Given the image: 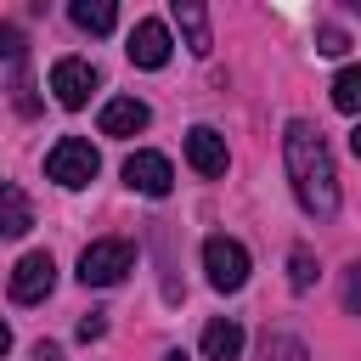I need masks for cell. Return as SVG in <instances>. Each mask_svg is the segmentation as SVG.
Wrapping results in <instances>:
<instances>
[{
    "instance_id": "obj_8",
    "label": "cell",
    "mask_w": 361,
    "mask_h": 361,
    "mask_svg": "<svg viewBox=\"0 0 361 361\" xmlns=\"http://www.w3.org/2000/svg\"><path fill=\"white\" fill-rule=\"evenodd\" d=\"M186 164H192L197 175H209V180L226 175V164H231V158H226V135L209 130V124H192V130H186Z\"/></svg>"
},
{
    "instance_id": "obj_21",
    "label": "cell",
    "mask_w": 361,
    "mask_h": 361,
    "mask_svg": "<svg viewBox=\"0 0 361 361\" xmlns=\"http://www.w3.org/2000/svg\"><path fill=\"white\" fill-rule=\"evenodd\" d=\"M102 333H107V322H102V316H96V310H90V316H85V322H79V338H85V344H90V338H102Z\"/></svg>"
},
{
    "instance_id": "obj_5",
    "label": "cell",
    "mask_w": 361,
    "mask_h": 361,
    "mask_svg": "<svg viewBox=\"0 0 361 361\" xmlns=\"http://www.w3.org/2000/svg\"><path fill=\"white\" fill-rule=\"evenodd\" d=\"M51 288H56V259H51L45 248H34V254H23V259L11 265V299H17V305H39Z\"/></svg>"
},
{
    "instance_id": "obj_7",
    "label": "cell",
    "mask_w": 361,
    "mask_h": 361,
    "mask_svg": "<svg viewBox=\"0 0 361 361\" xmlns=\"http://www.w3.org/2000/svg\"><path fill=\"white\" fill-rule=\"evenodd\" d=\"M51 90H56L62 107H85L90 90H96V68H90L85 56H62V62L51 68Z\"/></svg>"
},
{
    "instance_id": "obj_11",
    "label": "cell",
    "mask_w": 361,
    "mask_h": 361,
    "mask_svg": "<svg viewBox=\"0 0 361 361\" xmlns=\"http://www.w3.org/2000/svg\"><path fill=\"white\" fill-rule=\"evenodd\" d=\"M175 23H180V34H186V51H192V56H209V51H214V28H209L203 0H175Z\"/></svg>"
},
{
    "instance_id": "obj_24",
    "label": "cell",
    "mask_w": 361,
    "mask_h": 361,
    "mask_svg": "<svg viewBox=\"0 0 361 361\" xmlns=\"http://www.w3.org/2000/svg\"><path fill=\"white\" fill-rule=\"evenodd\" d=\"M6 350H11V327L0 322V355H6Z\"/></svg>"
},
{
    "instance_id": "obj_17",
    "label": "cell",
    "mask_w": 361,
    "mask_h": 361,
    "mask_svg": "<svg viewBox=\"0 0 361 361\" xmlns=\"http://www.w3.org/2000/svg\"><path fill=\"white\" fill-rule=\"evenodd\" d=\"M310 282H316V254H310V248H293V254H288V288L305 293Z\"/></svg>"
},
{
    "instance_id": "obj_6",
    "label": "cell",
    "mask_w": 361,
    "mask_h": 361,
    "mask_svg": "<svg viewBox=\"0 0 361 361\" xmlns=\"http://www.w3.org/2000/svg\"><path fill=\"white\" fill-rule=\"evenodd\" d=\"M124 180H130V192L169 197V186H175V169H169V158H164V152H130V158H124Z\"/></svg>"
},
{
    "instance_id": "obj_20",
    "label": "cell",
    "mask_w": 361,
    "mask_h": 361,
    "mask_svg": "<svg viewBox=\"0 0 361 361\" xmlns=\"http://www.w3.org/2000/svg\"><path fill=\"white\" fill-rule=\"evenodd\" d=\"M0 56H6V62L23 56V28H17V23H0Z\"/></svg>"
},
{
    "instance_id": "obj_19",
    "label": "cell",
    "mask_w": 361,
    "mask_h": 361,
    "mask_svg": "<svg viewBox=\"0 0 361 361\" xmlns=\"http://www.w3.org/2000/svg\"><path fill=\"white\" fill-rule=\"evenodd\" d=\"M344 310H350V316H361V259H355V265H344Z\"/></svg>"
},
{
    "instance_id": "obj_9",
    "label": "cell",
    "mask_w": 361,
    "mask_h": 361,
    "mask_svg": "<svg viewBox=\"0 0 361 361\" xmlns=\"http://www.w3.org/2000/svg\"><path fill=\"white\" fill-rule=\"evenodd\" d=\"M130 62L135 68H164L169 62V28L158 17H141L135 34H130Z\"/></svg>"
},
{
    "instance_id": "obj_10",
    "label": "cell",
    "mask_w": 361,
    "mask_h": 361,
    "mask_svg": "<svg viewBox=\"0 0 361 361\" xmlns=\"http://www.w3.org/2000/svg\"><path fill=\"white\" fill-rule=\"evenodd\" d=\"M147 124H152V107L135 102V96H113L102 107V135H141Z\"/></svg>"
},
{
    "instance_id": "obj_12",
    "label": "cell",
    "mask_w": 361,
    "mask_h": 361,
    "mask_svg": "<svg viewBox=\"0 0 361 361\" xmlns=\"http://www.w3.org/2000/svg\"><path fill=\"white\" fill-rule=\"evenodd\" d=\"M28 226H34V203H28V192L11 186V180H0V243L23 237Z\"/></svg>"
},
{
    "instance_id": "obj_3",
    "label": "cell",
    "mask_w": 361,
    "mask_h": 361,
    "mask_svg": "<svg viewBox=\"0 0 361 361\" xmlns=\"http://www.w3.org/2000/svg\"><path fill=\"white\" fill-rule=\"evenodd\" d=\"M96 169H102V158H96V147H90V141H79V135H62V141L45 152V175H51L62 192L90 186V180H96Z\"/></svg>"
},
{
    "instance_id": "obj_13",
    "label": "cell",
    "mask_w": 361,
    "mask_h": 361,
    "mask_svg": "<svg viewBox=\"0 0 361 361\" xmlns=\"http://www.w3.org/2000/svg\"><path fill=\"white\" fill-rule=\"evenodd\" d=\"M237 355H243V327L226 322V316H214L203 327V361H237Z\"/></svg>"
},
{
    "instance_id": "obj_14",
    "label": "cell",
    "mask_w": 361,
    "mask_h": 361,
    "mask_svg": "<svg viewBox=\"0 0 361 361\" xmlns=\"http://www.w3.org/2000/svg\"><path fill=\"white\" fill-rule=\"evenodd\" d=\"M68 17L85 28V34H107L113 23H118V11H113V0H73L68 6Z\"/></svg>"
},
{
    "instance_id": "obj_2",
    "label": "cell",
    "mask_w": 361,
    "mask_h": 361,
    "mask_svg": "<svg viewBox=\"0 0 361 361\" xmlns=\"http://www.w3.org/2000/svg\"><path fill=\"white\" fill-rule=\"evenodd\" d=\"M135 271V248L124 237H96L85 254H79V282L85 288H113Z\"/></svg>"
},
{
    "instance_id": "obj_22",
    "label": "cell",
    "mask_w": 361,
    "mask_h": 361,
    "mask_svg": "<svg viewBox=\"0 0 361 361\" xmlns=\"http://www.w3.org/2000/svg\"><path fill=\"white\" fill-rule=\"evenodd\" d=\"M34 361H62V350L56 344H34Z\"/></svg>"
},
{
    "instance_id": "obj_23",
    "label": "cell",
    "mask_w": 361,
    "mask_h": 361,
    "mask_svg": "<svg viewBox=\"0 0 361 361\" xmlns=\"http://www.w3.org/2000/svg\"><path fill=\"white\" fill-rule=\"evenodd\" d=\"M350 152H355V158H361V124H355V130H350Z\"/></svg>"
},
{
    "instance_id": "obj_16",
    "label": "cell",
    "mask_w": 361,
    "mask_h": 361,
    "mask_svg": "<svg viewBox=\"0 0 361 361\" xmlns=\"http://www.w3.org/2000/svg\"><path fill=\"white\" fill-rule=\"evenodd\" d=\"M254 361H310V350H305V338H293V333H265Z\"/></svg>"
},
{
    "instance_id": "obj_4",
    "label": "cell",
    "mask_w": 361,
    "mask_h": 361,
    "mask_svg": "<svg viewBox=\"0 0 361 361\" xmlns=\"http://www.w3.org/2000/svg\"><path fill=\"white\" fill-rule=\"evenodd\" d=\"M203 271H209V282L220 293H237L248 282V248L237 237H209L203 243Z\"/></svg>"
},
{
    "instance_id": "obj_1",
    "label": "cell",
    "mask_w": 361,
    "mask_h": 361,
    "mask_svg": "<svg viewBox=\"0 0 361 361\" xmlns=\"http://www.w3.org/2000/svg\"><path fill=\"white\" fill-rule=\"evenodd\" d=\"M282 164H288L299 209L316 214V220H333L338 214V169H333V152H327V141H322V130L310 118H288V130H282Z\"/></svg>"
},
{
    "instance_id": "obj_18",
    "label": "cell",
    "mask_w": 361,
    "mask_h": 361,
    "mask_svg": "<svg viewBox=\"0 0 361 361\" xmlns=\"http://www.w3.org/2000/svg\"><path fill=\"white\" fill-rule=\"evenodd\" d=\"M316 51H322V56H344V51H350V34H344V28H316Z\"/></svg>"
},
{
    "instance_id": "obj_15",
    "label": "cell",
    "mask_w": 361,
    "mask_h": 361,
    "mask_svg": "<svg viewBox=\"0 0 361 361\" xmlns=\"http://www.w3.org/2000/svg\"><path fill=\"white\" fill-rule=\"evenodd\" d=\"M333 107L350 113V118H361V62H350V68L333 79Z\"/></svg>"
},
{
    "instance_id": "obj_25",
    "label": "cell",
    "mask_w": 361,
    "mask_h": 361,
    "mask_svg": "<svg viewBox=\"0 0 361 361\" xmlns=\"http://www.w3.org/2000/svg\"><path fill=\"white\" fill-rule=\"evenodd\" d=\"M164 361H192V355H180V350H169V355H164Z\"/></svg>"
}]
</instances>
